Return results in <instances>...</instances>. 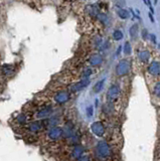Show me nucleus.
<instances>
[{"label":"nucleus","mask_w":160,"mask_h":161,"mask_svg":"<svg viewBox=\"0 0 160 161\" xmlns=\"http://www.w3.org/2000/svg\"><path fill=\"white\" fill-rule=\"evenodd\" d=\"M114 146L107 141H101L95 148V154L100 161L110 160L114 157Z\"/></svg>","instance_id":"1"},{"label":"nucleus","mask_w":160,"mask_h":161,"mask_svg":"<svg viewBox=\"0 0 160 161\" xmlns=\"http://www.w3.org/2000/svg\"><path fill=\"white\" fill-rule=\"evenodd\" d=\"M130 62L128 60H120L118 64L116 66L115 68V72H116V75L117 76H126L130 72Z\"/></svg>","instance_id":"2"},{"label":"nucleus","mask_w":160,"mask_h":161,"mask_svg":"<svg viewBox=\"0 0 160 161\" xmlns=\"http://www.w3.org/2000/svg\"><path fill=\"white\" fill-rule=\"evenodd\" d=\"M121 96V89L118 85H112L109 88L107 93V99L109 101V104H113L117 99H119Z\"/></svg>","instance_id":"3"},{"label":"nucleus","mask_w":160,"mask_h":161,"mask_svg":"<svg viewBox=\"0 0 160 161\" xmlns=\"http://www.w3.org/2000/svg\"><path fill=\"white\" fill-rule=\"evenodd\" d=\"M91 130L92 132L98 137H104L106 133V128L105 125L102 123V122H95L91 126Z\"/></svg>","instance_id":"4"},{"label":"nucleus","mask_w":160,"mask_h":161,"mask_svg":"<svg viewBox=\"0 0 160 161\" xmlns=\"http://www.w3.org/2000/svg\"><path fill=\"white\" fill-rule=\"evenodd\" d=\"M88 63H89L91 66H100L103 63V56L101 55H99V53H94V55H92L89 57Z\"/></svg>","instance_id":"5"},{"label":"nucleus","mask_w":160,"mask_h":161,"mask_svg":"<svg viewBox=\"0 0 160 161\" xmlns=\"http://www.w3.org/2000/svg\"><path fill=\"white\" fill-rule=\"evenodd\" d=\"M148 72L152 76H158L160 75V64L157 62H153L148 67Z\"/></svg>","instance_id":"6"},{"label":"nucleus","mask_w":160,"mask_h":161,"mask_svg":"<svg viewBox=\"0 0 160 161\" xmlns=\"http://www.w3.org/2000/svg\"><path fill=\"white\" fill-rule=\"evenodd\" d=\"M149 57H150L149 52H146V51L140 52L139 56H138V59H139V60H140L141 64H147L148 60H149Z\"/></svg>","instance_id":"7"},{"label":"nucleus","mask_w":160,"mask_h":161,"mask_svg":"<svg viewBox=\"0 0 160 161\" xmlns=\"http://www.w3.org/2000/svg\"><path fill=\"white\" fill-rule=\"evenodd\" d=\"M104 82L105 80H101L100 82H98L96 85L94 86V92L95 93H99V92H101L103 87H104Z\"/></svg>","instance_id":"8"},{"label":"nucleus","mask_w":160,"mask_h":161,"mask_svg":"<svg viewBox=\"0 0 160 161\" xmlns=\"http://www.w3.org/2000/svg\"><path fill=\"white\" fill-rule=\"evenodd\" d=\"M113 38L114 40H120L123 38V33L120 30H115V31L113 32Z\"/></svg>","instance_id":"9"},{"label":"nucleus","mask_w":160,"mask_h":161,"mask_svg":"<svg viewBox=\"0 0 160 161\" xmlns=\"http://www.w3.org/2000/svg\"><path fill=\"white\" fill-rule=\"evenodd\" d=\"M137 31H138V25L137 24H134V25H132L130 29H129V32H130V35L132 37H134L136 34H137Z\"/></svg>","instance_id":"10"},{"label":"nucleus","mask_w":160,"mask_h":161,"mask_svg":"<svg viewBox=\"0 0 160 161\" xmlns=\"http://www.w3.org/2000/svg\"><path fill=\"white\" fill-rule=\"evenodd\" d=\"M153 95L155 97H157L160 99V83H157L154 86V91H153Z\"/></svg>","instance_id":"11"},{"label":"nucleus","mask_w":160,"mask_h":161,"mask_svg":"<svg viewBox=\"0 0 160 161\" xmlns=\"http://www.w3.org/2000/svg\"><path fill=\"white\" fill-rule=\"evenodd\" d=\"M118 14H119V16L121 18H124V19L129 17V12L125 9H120L119 11H118Z\"/></svg>","instance_id":"12"},{"label":"nucleus","mask_w":160,"mask_h":161,"mask_svg":"<svg viewBox=\"0 0 160 161\" xmlns=\"http://www.w3.org/2000/svg\"><path fill=\"white\" fill-rule=\"evenodd\" d=\"M124 52L125 55H130L131 53V45L129 43H126L124 45Z\"/></svg>","instance_id":"13"}]
</instances>
